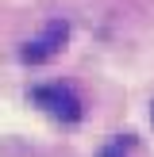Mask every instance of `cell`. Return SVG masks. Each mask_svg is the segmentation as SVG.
Here are the masks:
<instances>
[{
    "instance_id": "cell-1",
    "label": "cell",
    "mask_w": 154,
    "mask_h": 157,
    "mask_svg": "<svg viewBox=\"0 0 154 157\" xmlns=\"http://www.w3.org/2000/svg\"><path fill=\"white\" fill-rule=\"evenodd\" d=\"M66 38H69V23L66 19H50L43 27V35L38 38H31V42H23V50H19V58L27 61V65H38V61H50L54 54L66 46Z\"/></svg>"
},
{
    "instance_id": "cell-2",
    "label": "cell",
    "mask_w": 154,
    "mask_h": 157,
    "mask_svg": "<svg viewBox=\"0 0 154 157\" xmlns=\"http://www.w3.org/2000/svg\"><path fill=\"white\" fill-rule=\"evenodd\" d=\"M31 100H35L38 107H46V111L54 115V119H81V100H77L73 88H66V84H43V88L31 92Z\"/></svg>"
},
{
    "instance_id": "cell-3",
    "label": "cell",
    "mask_w": 154,
    "mask_h": 157,
    "mask_svg": "<svg viewBox=\"0 0 154 157\" xmlns=\"http://www.w3.org/2000/svg\"><path fill=\"white\" fill-rule=\"evenodd\" d=\"M127 150H131V134H120L100 150V157H127Z\"/></svg>"
},
{
    "instance_id": "cell-4",
    "label": "cell",
    "mask_w": 154,
    "mask_h": 157,
    "mask_svg": "<svg viewBox=\"0 0 154 157\" xmlns=\"http://www.w3.org/2000/svg\"><path fill=\"white\" fill-rule=\"evenodd\" d=\"M150 123H154V104H150Z\"/></svg>"
}]
</instances>
